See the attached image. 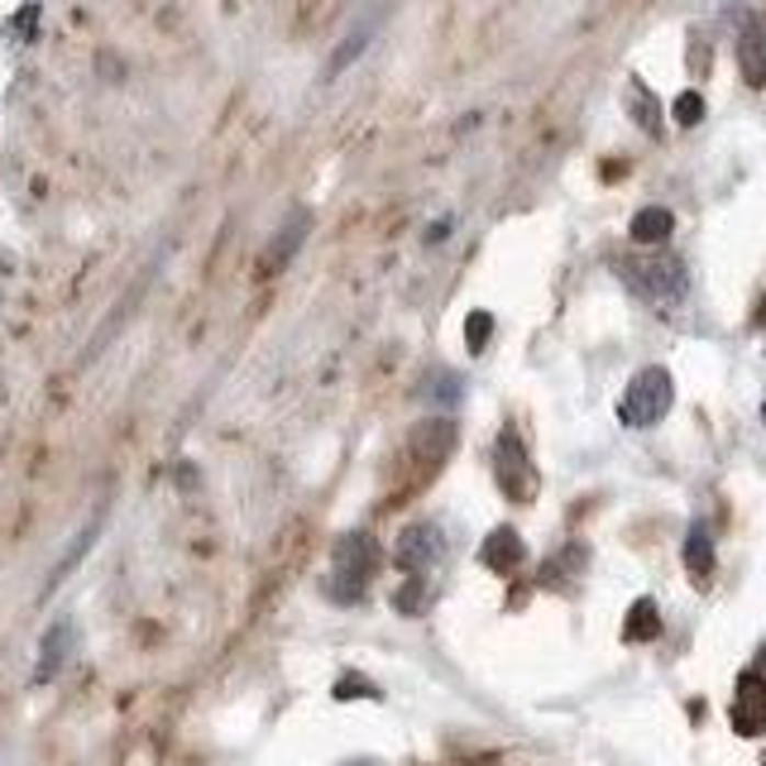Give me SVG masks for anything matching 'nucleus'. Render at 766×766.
<instances>
[{"label": "nucleus", "mask_w": 766, "mask_h": 766, "mask_svg": "<svg viewBox=\"0 0 766 766\" xmlns=\"http://www.w3.org/2000/svg\"><path fill=\"white\" fill-rule=\"evenodd\" d=\"M671 111H676V125H699L705 121V97H699V91H680L676 97V105H671Z\"/></svg>", "instance_id": "14"}, {"label": "nucleus", "mask_w": 766, "mask_h": 766, "mask_svg": "<svg viewBox=\"0 0 766 766\" xmlns=\"http://www.w3.org/2000/svg\"><path fill=\"white\" fill-rule=\"evenodd\" d=\"M733 729L737 733H762L766 729V680L757 671H747L737 680V695H733Z\"/></svg>", "instance_id": "4"}, {"label": "nucleus", "mask_w": 766, "mask_h": 766, "mask_svg": "<svg viewBox=\"0 0 766 766\" xmlns=\"http://www.w3.org/2000/svg\"><path fill=\"white\" fill-rule=\"evenodd\" d=\"M618 273H623V283L632 288L638 297L656 302V307H671V302H680L690 293V273H685V263L676 255H646V259H623L618 263Z\"/></svg>", "instance_id": "1"}, {"label": "nucleus", "mask_w": 766, "mask_h": 766, "mask_svg": "<svg viewBox=\"0 0 766 766\" xmlns=\"http://www.w3.org/2000/svg\"><path fill=\"white\" fill-rule=\"evenodd\" d=\"M441 551H446V541H441V532L436 527H407L403 532V547H398V556H403V565L407 571H427L431 561H441Z\"/></svg>", "instance_id": "6"}, {"label": "nucleus", "mask_w": 766, "mask_h": 766, "mask_svg": "<svg viewBox=\"0 0 766 766\" xmlns=\"http://www.w3.org/2000/svg\"><path fill=\"white\" fill-rule=\"evenodd\" d=\"M737 68H743L747 87H766V30L762 24H747L737 34Z\"/></svg>", "instance_id": "7"}, {"label": "nucleus", "mask_w": 766, "mask_h": 766, "mask_svg": "<svg viewBox=\"0 0 766 766\" xmlns=\"http://www.w3.org/2000/svg\"><path fill=\"white\" fill-rule=\"evenodd\" d=\"M494 474H498V484H504V494L512 498V504H522V498L537 494L532 460H527L522 441L512 431H504V436H498V446H494Z\"/></svg>", "instance_id": "3"}, {"label": "nucleus", "mask_w": 766, "mask_h": 766, "mask_svg": "<svg viewBox=\"0 0 766 766\" xmlns=\"http://www.w3.org/2000/svg\"><path fill=\"white\" fill-rule=\"evenodd\" d=\"M685 565H690L695 579H705L714 571V537L705 527H690V537H685Z\"/></svg>", "instance_id": "10"}, {"label": "nucleus", "mask_w": 766, "mask_h": 766, "mask_svg": "<svg viewBox=\"0 0 766 766\" xmlns=\"http://www.w3.org/2000/svg\"><path fill=\"white\" fill-rule=\"evenodd\" d=\"M488 336H494V316H488V312H470V322H465V346H470V354H480L488 346Z\"/></svg>", "instance_id": "13"}, {"label": "nucleus", "mask_w": 766, "mask_h": 766, "mask_svg": "<svg viewBox=\"0 0 766 766\" xmlns=\"http://www.w3.org/2000/svg\"><path fill=\"white\" fill-rule=\"evenodd\" d=\"M451 441H455V427L451 421H421L413 431V446L421 455V470H436L446 455H451Z\"/></svg>", "instance_id": "8"}, {"label": "nucleus", "mask_w": 766, "mask_h": 766, "mask_svg": "<svg viewBox=\"0 0 766 766\" xmlns=\"http://www.w3.org/2000/svg\"><path fill=\"white\" fill-rule=\"evenodd\" d=\"M480 561L488 565V571L508 575V571H518V565L527 561V547H522V537L512 532V527H494V532L484 537V547H480Z\"/></svg>", "instance_id": "5"}, {"label": "nucleus", "mask_w": 766, "mask_h": 766, "mask_svg": "<svg viewBox=\"0 0 766 766\" xmlns=\"http://www.w3.org/2000/svg\"><path fill=\"white\" fill-rule=\"evenodd\" d=\"M671 403H676L671 374L662 364H646V369H638V379L628 383L623 403H618V417H623L628 427H656V421L671 413Z\"/></svg>", "instance_id": "2"}, {"label": "nucleus", "mask_w": 766, "mask_h": 766, "mask_svg": "<svg viewBox=\"0 0 766 766\" xmlns=\"http://www.w3.org/2000/svg\"><path fill=\"white\" fill-rule=\"evenodd\" d=\"M762 417H766V403H762Z\"/></svg>", "instance_id": "16"}, {"label": "nucleus", "mask_w": 766, "mask_h": 766, "mask_svg": "<svg viewBox=\"0 0 766 766\" xmlns=\"http://www.w3.org/2000/svg\"><path fill=\"white\" fill-rule=\"evenodd\" d=\"M628 111H632V121H638L646 135H662V111H656V101H652V91H646L642 82H632L628 87Z\"/></svg>", "instance_id": "12"}, {"label": "nucleus", "mask_w": 766, "mask_h": 766, "mask_svg": "<svg viewBox=\"0 0 766 766\" xmlns=\"http://www.w3.org/2000/svg\"><path fill=\"white\" fill-rule=\"evenodd\" d=\"M369 34H374V24H364V30H354V34H350V44H346V48H340L336 58H331V72H340V68H346V63L354 58V53H360V48L369 44Z\"/></svg>", "instance_id": "15"}, {"label": "nucleus", "mask_w": 766, "mask_h": 766, "mask_svg": "<svg viewBox=\"0 0 766 766\" xmlns=\"http://www.w3.org/2000/svg\"><path fill=\"white\" fill-rule=\"evenodd\" d=\"M671 230H676V216H671L666 206H642L638 216H632V240L638 245H662Z\"/></svg>", "instance_id": "9"}, {"label": "nucleus", "mask_w": 766, "mask_h": 766, "mask_svg": "<svg viewBox=\"0 0 766 766\" xmlns=\"http://www.w3.org/2000/svg\"><path fill=\"white\" fill-rule=\"evenodd\" d=\"M623 632H628V642H652L656 632H662V613H656V604H652V599H638V604H632Z\"/></svg>", "instance_id": "11"}]
</instances>
